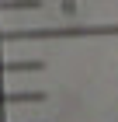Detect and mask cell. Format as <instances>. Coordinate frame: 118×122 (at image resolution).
Segmentation results:
<instances>
[{"label":"cell","instance_id":"cell-1","mask_svg":"<svg viewBox=\"0 0 118 122\" xmlns=\"http://www.w3.org/2000/svg\"><path fill=\"white\" fill-rule=\"evenodd\" d=\"M42 98V91H0V105H35Z\"/></svg>","mask_w":118,"mask_h":122},{"label":"cell","instance_id":"cell-2","mask_svg":"<svg viewBox=\"0 0 118 122\" xmlns=\"http://www.w3.org/2000/svg\"><path fill=\"white\" fill-rule=\"evenodd\" d=\"M42 70L38 59H0V73H35Z\"/></svg>","mask_w":118,"mask_h":122},{"label":"cell","instance_id":"cell-3","mask_svg":"<svg viewBox=\"0 0 118 122\" xmlns=\"http://www.w3.org/2000/svg\"><path fill=\"white\" fill-rule=\"evenodd\" d=\"M4 10H38V0H0V14Z\"/></svg>","mask_w":118,"mask_h":122}]
</instances>
